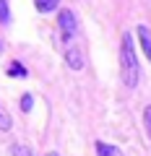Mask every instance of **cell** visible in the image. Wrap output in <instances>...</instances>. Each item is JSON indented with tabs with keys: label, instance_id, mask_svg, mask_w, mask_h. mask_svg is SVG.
<instances>
[{
	"label": "cell",
	"instance_id": "cell-1",
	"mask_svg": "<svg viewBox=\"0 0 151 156\" xmlns=\"http://www.w3.org/2000/svg\"><path fill=\"white\" fill-rule=\"evenodd\" d=\"M120 70H123V83L128 89H135L138 86V60H135V47H133V37L125 34L123 44H120Z\"/></svg>",
	"mask_w": 151,
	"mask_h": 156
},
{
	"label": "cell",
	"instance_id": "cell-2",
	"mask_svg": "<svg viewBox=\"0 0 151 156\" xmlns=\"http://www.w3.org/2000/svg\"><path fill=\"white\" fill-rule=\"evenodd\" d=\"M57 26H60L63 37H73V34L78 31V21H76V16H73V11H68V8H63L60 16H57Z\"/></svg>",
	"mask_w": 151,
	"mask_h": 156
},
{
	"label": "cell",
	"instance_id": "cell-3",
	"mask_svg": "<svg viewBox=\"0 0 151 156\" xmlns=\"http://www.w3.org/2000/svg\"><path fill=\"white\" fill-rule=\"evenodd\" d=\"M65 62L70 70H81L84 68V50L81 47H68L65 50Z\"/></svg>",
	"mask_w": 151,
	"mask_h": 156
},
{
	"label": "cell",
	"instance_id": "cell-4",
	"mask_svg": "<svg viewBox=\"0 0 151 156\" xmlns=\"http://www.w3.org/2000/svg\"><path fill=\"white\" fill-rule=\"evenodd\" d=\"M138 39H141V50L146 52V57H149V62H151V29L138 26Z\"/></svg>",
	"mask_w": 151,
	"mask_h": 156
},
{
	"label": "cell",
	"instance_id": "cell-5",
	"mask_svg": "<svg viewBox=\"0 0 151 156\" xmlns=\"http://www.w3.org/2000/svg\"><path fill=\"white\" fill-rule=\"evenodd\" d=\"M96 156H123V151H120L117 146H110V143H104V140H99V143H96Z\"/></svg>",
	"mask_w": 151,
	"mask_h": 156
},
{
	"label": "cell",
	"instance_id": "cell-6",
	"mask_svg": "<svg viewBox=\"0 0 151 156\" xmlns=\"http://www.w3.org/2000/svg\"><path fill=\"white\" fill-rule=\"evenodd\" d=\"M57 3H60V0H37L34 5H37V11H39V13H52L57 8Z\"/></svg>",
	"mask_w": 151,
	"mask_h": 156
},
{
	"label": "cell",
	"instance_id": "cell-7",
	"mask_svg": "<svg viewBox=\"0 0 151 156\" xmlns=\"http://www.w3.org/2000/svg\"><path fill=\"white\" fill-rule=\"evenodd\" d=\"M8 76L11 78H26V68H23L21 62H11V65H8Z\"/></svg>",
	"mask_w": 151,
	"mask_h": 156
},
{
	"label": "cell",
	"instance_id": "cell-8",
	"mask_svg": "<svg viewBox=\"0 0 151 156\" xmlns=\"http://www.w3.org/2000/svg\"><path fill=\"white\" fill-rule=\"evenodd\" d=\"M11 154H13V156H34V154H31V148H29V146H21V143L13 146Z\"/></svg>",
	"mask_w": 151,
	"mask_h": 156
},
{
	"label": "cell",
	"instance_id": "cell-9",
	"mask_svg": "<svg viewBox=\"0 0 151 156\" xmlns=\"http://www.w3.org/2000/svg\"><path fill=\"white\" fill-rule=\"evenodd\" d=\"M31 107H34V96L31 94H23L21 96V112H31Z\"/></svg>",
	"mask_w": 151,
	"mask_h": 156
},
{
	"label": "cell",
	"instance_id": "cell-10",
	"mask_svg": "<svg viewBox=\"0 0 151 156\" xmlns=\"http://www.w3.org/2000/svg\"><path fill=\"white\" fill-rule=\"evenodd\" d=\"M0 130H11V117L3 107H0Z\"/></svg>",
	"mask_w": 151,
	"mask_h": 156
},
{
	"label": "cell",
	"instance_id": "cell-11",
	"mask_svg": "<svg viewBox=\"0 0 151 156\" xmlns=\"http://www.w3.org/2000/svg\"><path fill=\"white\" fill-rule=\"evenodd\" d=\"M8 18H11V11H8V3L5 0H0V21L8 23Z\"/></svg>",
	"mask_w": 151,
	"mask_h": 156
},
{
	"label": "cell",
	"instance_id": "cell-12",
	"mask_svg": "<svg viewBox=\"0 0 151 156\" xmlns=\"http://www.w3.org/2000/svg\"><path fill=\"white\" fill-rule=\"evenodd\" d=\"M143 122H146V133H149V138H151V104L143 109Z\"/></svg>",
	"mask_w": 151,
	"mask_h": 156
},
{
	"label": "cell",
	"instance_id": "cell-13",
	"mask_svg": "<svg viewBox=\"0 0 151 156\" xmlns=\"http://www.w3.org/2000/svg\"><path fill=\"white\" fill-rule=\"evenodd\" d=\"M47 156H60V154H57V151H50V154H47Z\"/></svg>",
	"mask_w": 151,
	"mask_h": 156
},
{
	"label": "cell",
	"instance_id": "cell-14",
	"mask_svg": "<svg viewBox=\"0 0 151 156\" xmlns=\"http://www.w3.org/2000/svg\"><path fill=\"white\" fill-rule=\"evenodd\" d=\"M0 52H3V42H0Z\"/></svg>",
	"mask_w": 151,
	"mask_h": 156
}]
</instances>
